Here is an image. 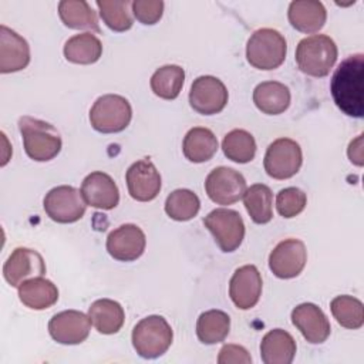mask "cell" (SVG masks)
Segmentation results:
<instances>
[{
  "label": "cell",
  "instance_id": "obj_7",
  "mask_svg": "<svg viewBox=\"0 0 364 364\" xmlns=\"http://www.w3.org/2000/svg\"><path fill=\"white\" fill-rule=\"evenodd\" d=\"M205 228L213 235L222 252H235L243 242L245 223L239 212L219 208L208 213L203 219Z\"/></svg>",
  "mask_w": 364,
  "mask_h": 364
},
{
  "label": "cell",
  "instance_id": "obj_23",
  "mask_svg": "<svg viewBox=\"0 0 364 364\" xmlns=\"http://www.w3.org/2000/svg\"><path fill=\"white\" fill-rule=\"evenodd\" d=\"M17 289L20 301L33 310H46L58 300L57 286L41 276L23 282Z\"/></svg>",
  "mask_w": 364,
  "mask_h": 364
},
{
  "label": "cell",
  "instance_id": "obj_39",
  "mask_svg": "<svg viewBox=\"0 0 364 364\" xmlns=\"http://www.w3.org/2000/svg\"><path fill=\"white\" fill-rule=\"evenodd\" d=\"M361 136H363V135H358L357 139L351 141L350 145H348V151H347L350 161H351L353 164L358 165V166L363 165V154H361V139H363V138H361Z\"/></svg>",
  "mask_w": 364,
  "mask_h": 364
},
{
  "label": "cell",
  "instance_id": "obj_36",
  "mask_svg": "<svg viewBox=\"0 0 364 364\" xmlns=\"http://www.w3.org/2000/svg\"><path fill=\"white\" fill-rule=\"evenodd\" d=\"M306 203H307L306 193L296 186L284 188L276 196V209L279 215L286 219L294 218L299 213H301L306 208Z\"/></svg>",
  "mask_w": 364,
  "mask_h": 364
},
{
  "label": "cell",
  "instance_id": "obj_29",
  "mask_svg": "<svg viewBox=\"0 0 364 364\" xmlns=\"http://www.w3.org/2000/svg\"><path fill=\"white\" fill-rule=\"evenodd\" d=\"M245 208L250 219L257 225H264L273 218V193L267 185L255 183L243 195Z\"/></svg>",
  "mask_w": 364,
  "mask_h": 364
},
{
  "label": "cell",
  "instance_id": "obj_11",
  "mask_svg": "<svg viewBox=\"0 0 364 364\" xmlns=\"http://www.w3.org/2000/svg\"><path fill=\"white\" fill-rule=\"evenodd\" d=\"M228 98L225 84L213 75H200L191 85L189 104L198 114H219L226 107Z\"/></svg>",
  "mask_w": 364,
  "mask_h": 364
},
{
  "label": "cell",
  "instance_id": "obj_16",
  "mask_svg": "<svg viewBox=\"0 0 364 364\" xmlns=\"http://www.w3.org/2000/svg\"><path fill=\"white\" fill-rule=\"evenodd\" d=\"M146 239L142 229L134 223H125L114 229L107 237V252L119 262H132L142 256Z\"/></svg>",
  "mask_w": 364,
  "mask_h": 364
},
{
  "label": "cell",
  "instance_id": "obj_21",
  "mask_svg": "<svg viewBox=\"0 0 364 364\" xmlns=\"http://www.w3.org/2000/svg\"><path fill=\"white\" fill-rule=\"evenodd\" d=\"M287 17L290 24L301 33H317L327 20V11L321 1L294 0L289 6Z\"/></svg>",
  "mask_w": 364,
  "mask_h": 364
},
{
  "label": "cell",
  "instance_id": "obj_33",
  "mask_svg": "<svg viewBox=\"0 0 364 364\" xmlns=\"http://www.w3.org/2000/svg\"><path fill=\"white\" fill-rule=\"evenodd\" d=\"M330 310L341 327L357 330L364 324V307L357 297L337 296L331 300Z\"/></svg>",
  "mask_w": 364,
  "mask_h": 364
},
{
  "label": "cell",
  "instance_id": "obj_34",
  "mask_svg": "<svg viewBox=\"0 0 364 364\" xmlns=\"http://www.w3.org/2000/svg\"><path fill=\"white\" fill-rule=\"evenodd\" d=\"M200 208L198 195L189 189H175L165 200L166 215L178 222L193 219Z\"/></svg>",
  "mask_w": 364,
  "mask_h": 364
},
{
  "label": "cell",
  "instance_id": "obj_18",
  "mask_svg": "<svg viewBox=\"0 0 364 364\" xmlns=\"http://www.w3.org/2000/svg\"><path fill=\"white\" fill-rule=\"evenodd\" d=\"M291 323L311 344L324 343L331 331L324 311L313 303H301L291 311Z\"/></svg>",
  "mask_w": 364,
  "mask_h": 364
},
{
  "label": "cell",
  "instance_id": "obj_9",
  "mask_svg": "<svg viewBox=\"0 0 364 364\" xmlns=\"http://www.w3.org/2000/svg\"><path fill=\"white\" fill-rule=\"evenodd\" d=\"M43 206L51 220L57 223H74L84 216L87 203L81 191L74 186L61 185L48 191Z\"/></svg>",
  "mask_w": 364,
  "mask_h": 364
},
{
  "label": "cell",
  "instance_id": "obj_19",
  "mask_svg": "<svg viewBox=\"0 0 364 364\" xmlns=\"http://www.w3.org/2000/svg\"><path fill=\"white\" fill-rule=\"evenodd\" d=\"M81 195L87 205L109 210L119 202V191L114 179L101 171L91 172L81 183Z\"/></svg>",
  "mask_w": 364,
  "mask_h": 364
},
{
  "label": "cell",
  "instance_id": "obj_2",
  "mask_svg": "<svg viewBox=\"0 0 364 364\" xmlns=\"http://www.w3.org/2000/svg\"><path fill=\"white\" fill-rule=\"evenodd\" d=\"M18 129L23 136L24 151L33 161H51L60 154L63 141L54 125L24 115L18 119Z\"/></svg>",
  "mask_w": 364,
  "mask_h": 364
},
{
  "label": "cell",
  "instance_id": "obj_27",
  "mask_svg": "<svg viewBox=\"0 0 364 364\" xmlns=\"http://www.w3.org/2000/svg\"><path fill=\"white\" fill-rule=\"evenodd\" d=\"M58 16L64 26L74 30L100 33V23L92 7L84 0H63L58 3Z\"/></svg>",
  "mask_w": 364,
  "mask_h": 364
},
{
  "label": "cell",
  "instance_id": "obj_14",
  "mask_svg": "<svg viewBox=\"0 0 364 364\" xmlns=\"http://www.w3.org/2000/svg\"><path fill=\"white\" fill-rule=\"evenodd\" d=\"M91 320L82 311L64 310L53 316L48 323V333L60 344H80L87 340L91 330Z\"/></svg>",
  "mask_w": 364,
  "mask_h": 364
},
{
  "label": "cell",
  "instance_id": "obj_30",
  "mask_svg": "<svg viewBox=\"0 0 364 364\" xmlns=\"http://www.w3.org/2000/svg\"><path fill=\"white\" fill-rule=\"evenodd\" d=\"M230 330V317L222 310H208L196 321V336L203 344L223 341Z\"/></svg>",
  "mask_w": 364,
  "mask_h": 364
},
{
  "label": "cell",
  "instance_id": "obj_31",
  "mask_svg": "<svg viewBox=\"0 0 364 364\" xmlns=\"http://www.w3.org/2000/svg\"><path fill=\"white\" fill-rule=\"evenodd\" d=\"M185 82V70L175 64L159 67L151 77V90L164 100H175Z\"/></svg>",
  "mask_w": 364,
  "mask_h": 364
},
{
  "label": "cell",
  "instance_id": "obj_17",
  "mask_svg": "<svg viewBox=\"0 0 364 364\" xmlns=\"http://www.w3.org/2000/svg\"><path fill=\"white\" fill-rule=\"evenodd\" d=\"M262 276L256 266L245 264L235 270L229 282V296L240 310L255 307L262 294Z\"/></svg>",
  "mask_w": 364,
  "mask_h": 364
},
{
  "label": "cell",
  "instance_id": "obj_26",
  "mask_svg": "<svg viewBox=\"0 0 364 364\" xmlns=\"http://www.w3.org/2000/svg\"><path fill=\"white\" fill-rule=\"evenodd\" d=\"M182 151L188 161L193 164H202L212 159V156L216 154L218 139L209 128L195 127L186 132Z\"/></svg>",
  "mask_w": 364,
  "mask_h": 364
},
{
  "label": "cell",
  "instance_id": "obj_24",
  "mask_svg": "<svg viewBox=\"0 0 364 364\" xmlns=\"http://www.w3.org/2000/svg\"><path fill=\"white\" fill-rule=\"evenodd\" d=\"M290 91L279 81H263L253 90V102L263 114L279 115L290 105Z\"/></svg>",
  "mask_w": 364,
  "mask_h": 364
},
{
  "label": "cell",
  "instance_id": "obj_37",
  "mask_svg": "<svg viewBox=\"0 0 364 364\" xmlns=\"http://www.w3.org/2000/svg\"><path fill=\"white\" fill-rule=\"evenodd\" d=\"M131 7L134 17L145 26L158 23L164 14L162 0H135L132 1Z\"/></svg>",
  "mask_w": 364,
  "mask_h": 364
},
{
  "label": "cell",
  "instance_id": "obj_6",
  "mask_svg": "<svg viewBox=\"0 0 364 364\" xmlns=\"http://www.w3.org/2000/svg\"><path fill=\"white\" fill-rule=\"evenodd\" d=\"M132 118L129 101L117 94H105L95 100L90 109L91 127L101 134L124 131Z\"/></svg>",
  "mask_w": 364,
  "mask_h": 364
},
{
  "label": "cell",
  "instance_id": "obj_15",
  "mask_svg": "<svg viewBox=\"0 0 364 364\" xmlns=\"http://www.w3.org/2000/svg\"><path fill=\"white\" fill-rule=\"evenodd\" d=\"M125 181L128 193L138 202H149L161 191V175L148 158L134 162L125 173Z\"/></svg>",
  "mask_w": 364,
  "mask_h": 364
},
{
  "label": "cell",
  "instance_id": "obj_4",
  "mask_svg": "<svg viewBox=\"0 0 364 364\" xmlns=\"http://www.w3.org/2000/svg\"><path fill=\"white\" fill-rule=\"evenodd\" d=\"M286 38L274 28H259L247 40L246 58L257 70H274L286 58Z\"/></svg>",
  "mask_w": 364,
  "mask_h": 364
},
{
  "label": "cell",
  "instance_id": "obj_35",
  "mask_svg": "<svg viewBox=\"0 0 364 364\" xmlns=\"http://www.w3.org/2000/svg\"><path fill=\"white\" fill-rule=\"evenodd\" d=\"M102 21L114 31L122 33L132 27L134 20L131 16L128 0H97L95 1Z\"/></svg>",
  "mask_w": 364,
  "mask_h": 364
},
{
  "label": "cell",
  "instance_id": "obj_10",
  "mask_svg": "<svg viewBox=\"0 0 364 364\" xmlns=\"http://www.w3.org/2000/svg\"><path fill=\"white\" fill-rule=\"evenodd\" d=\"M243 175L228 166H218L206 176L205 191L209 199L218 205H233L246 192Z\"/></svg>",
  "mask_w": 364,
  "mask_h": 364
},
{
  "label": "cell",
  "instance_id": "obj_38",
  "mask_svg": "<svg viewBox=\"0 0 364 364\" xmlns=\"http://www.w3.org/2000/svg\"><path fill=\"white\" fill-rule=\"evenodd\" d=\"M219 364H250L252 357L247 350L237 344H225L218 355Z\"/></svg>",
  "mask_w": 364,
  "mask_h": 364
},
{
  "label": "cell",
  "instance_id": "obj_28",
  "mask_svg": "<svg viewBox=\"0 0 364 364\" xmlns=\"http://www.w3.org/2000/svg\"><path fill=\"white\" fill-rule=\"evenodd\" d=\"M102 54V44L92 33L70 37L64 44V57L74 64H94Z\"/></svg>",
  "mask_w": 364,
  "mask_h": 364
},
{
  "label": "cell",
  "instance_id": "obj_22",
  "mask_svg": "<svg viewBox=\"0 0 364 364\" xmlns=\"http://www.w3.org/2000/svg\"><path fill=\"white\" fill-rule=\"evenodd\" d=\"M260 355L264 364H290L296 355V341L286 330H270L262 338Z\"/></svg>",
  "mask_w": 364,
  "mask_h": 364
},
{
  "label": "cell",
  "instance_id": "obj_8",
  "mask_svg": "<svg viewBox=\"0 0 364 364\" xmlns=\"http://www.w3.org/2000/svg\"><path fill=\"white\" fill-rule=\"evenodd\" d=\"M303 164L300 145L290 138H277L266 151L263 166L273 179H289L294 176Z\"/></svg>",
  "mask_w": 364,
  "mask_h": 364
},
{
  "label": "cell",
  "instance_id": "obj_3",
  "mask_svg": "<svg viewBox=\"0 0 364 364\" xmlns=\"http://www.w3.org/2000/svg\"><path fill=\"white\" fill-rule=\"evenodd\" d=\"M337 55L338 50L334 40L326 34L306 37L296 47V63L300 71L317 78L328 75Z\"/></svg>",
  "mask_w": 364,
  "mask_h": 364
},
{
  "label": "cell",
  "instance_id": "obj_1",
  "mask_svg": "<svg viewBox=\"0 0 364 364\" xmlns=\"http://www.w3.org/2000/svg\"><path fill=\"white\" fill-rule=\"evenodd\" d=\"M364 55H348L340 63L330 82L336 105L348 117L361 118L364 114Z\"/></svg>",
  "mask_w": 364,
  "mask_h": 364
},
{
  "label": "cell",
  "instance_id": "obj_5",
  "mask_svg": "<svg viewBox=\"0 0 364 364\" xmlns=\"http://www.w3.org/2000/svg\"><path fill=\"white\" fill-rule=\"evenodd\" d=\"M173 333L162 316H148L132 330V346L142 358H156L168 351Z\"/></svg>",
  "mask_w": 364,
  "mask_h": 364
},
{
  "label": "cell",
  "instance_id": "obj_13",
  "mask_svg": "<svg viewBox=\"0 0 364 364\" xmlns=\"http://www.w3.org/2000/svg\"><path fill=\"white\" fill-rule=\"evenodd\" d=\"M44 273L46 263L43 256L28 247H16L3 266V276L11 287H18L23 282Z\"/></svg>",
  "mask_w": 364,
  "mask_h": 364
},
{
  "label": "cell",
  "instance_id": "obj_25",
  "mask_svg": "<svg viewBox=\"0 0 364 364\" xmlns=\"http://www.w3.org/2000/svg\"><path fill=\"white\" fill-rule=\"evenodd\" d=\"M88 317L98 333L115 334L124 324L125 313L118 301L111 299H100L90 306Z\"/></svg>",
  "mask_w": 364,
  "mask_h": 364
},
{
  "label": "cell",
  "instance_id": "obj_12",
  "mask_svg": "<svg viewBox=\"0 0 364 364\" xmlns=\"http://www.w3.org/2000/svg\"><path fill=\"white\" fill-rule=\"evenodd\" d=\"M307 262V250L299 239H284L276 245L269 256V269L279 279L299 276Z\"/></svg>",
  "mask_w": 364,
  "mask_h": 364
},
{
  "label": "cell",
  "instance_id": "obj_20",
  "mask_svg": "<svg viewBox=\"0 0 364 364\" xmlns=\"http://www.w3.org/2000/svg\"><path fill=\"white\" fill-rule=\"evenodd\" d=\"M30 63L28 43L14 30L0 26V73H16Z\"/></svg>",
  "mask_w": 364,
  "mask_h": 364
},
{
  "label": "cell",
  "instance_id": "obj_32",
  "mask_svg": "<svg viewBox=\"0 0 364 364\" xmlns=\"http://www.w3.org/2000/svg\"><path fill=\"white\" fill-rule=\"evenodd\" d=\"M222 149L228 159L237 164H247L255 158L256 141L245 129H232L222 141Z\"/></svg>",
  "mask_w": 364,
  "mask_h": 364
}]
</instances>
